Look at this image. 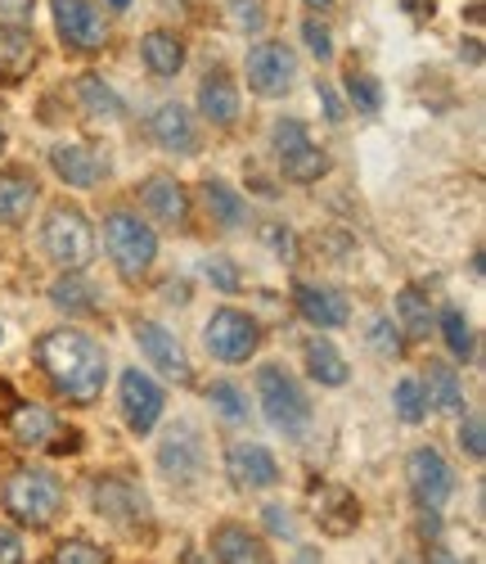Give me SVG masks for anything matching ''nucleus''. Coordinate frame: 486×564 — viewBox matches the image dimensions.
Segmentation results:
<instances>
[{
    "label": "nucleus",
    "instance_id": "obj_1",
    "mask_svg": "<svg viewBox=\"0 0 486 564\" xmlns=\"http://www.w3.org/2000/svg\"><path fill=\"white\" fill-rule=\"evenodd\" d=\"M36 361H41L45 375H51V384H55L68 402H77V406H90L95 398L104 393L109 357H104L100 344H95L90 335H81V330H68V325H64V330L41 335Z\"/></svg>",
    "mask_w": 486,
    "mask_h": 564
},
{
    "label": "nucleus",
    "instance_id": "obj_2",
    "mask_svg": "<svg viewBox=\"0 0 486 564\" xmlns=\"http://www.w3.org/2000/svg\"><path fill=\"white\" fill-rule=\"evenodd\" d=\"M5 510L27 529H51L64 514V484L51 469H14L5 479Z\"/></svg>",
    "mask_w": 486,
    "mask_h": 564
},
{
    "label": "nucleus",
    "instance_id": "obj_3",
    "mask_svg": "<svg viewBox=\"0 0 486 564\" xmlns=\"http://www.w3.org/2000/svg\"><path fill=\"white\" fill-rule=\"evenodd\" d=\"M41 245L59 271H81L95 258V226L77 204H55L41 226Z\"/></svg>",
    "mask_w": 486,
    "mask_h": 564
},
{
    "label": "nucleus",
    "instance_id": "obj_4",
    "mask_svg": "<svg viewBox=\"0 0 486 564\" xmlns=\"http://www.w3.org/2000/svg\"><path fill=\"white\" fill-rule=\"evenodd\" d=\"M257 398H262V415L288 438H302L311 425V398L302 393V384L288 375L284 366H262L257 370Z\"/></svg>",
    "mask_w": 486,
    "mask_h": 564
},
{
    "label": "nucleus",
    "instance_id": "obj_5",
    "mask_svg": "<svg viewBox=\"0 0 486 564\" xmlns=\"http://www.w3.org/2000/svg\"><path fill=\"white\" fill-rule=\"evenodd\" d=\"M104 245H109V258H113V267H118L122 280H140L144 271L154 267V258H158V235H154V226L144 221V217H135V213H126V208L109 213V221H104Z\"/></svg>",
    "mask_w": 486,
    "mask_h": 564
},
{
    "label": "nucleus",
    "instance_id": "obj_6",
    "mask_svg": "<svg viewBox=\"0 0 486 564\" xmlns=\"http://www.w3.org/2000/svg\"><path fill=\"white\" fill-rule=\"evenodd\" d=\"M275 154H279V167L288 181H298V185H311L329 172V154L311 140L307 122L298 118H279L275 122Z\"/></svg>",
    "mask_w": 486,
    "mask_h": 564
},
{
    "label": "nucleus",
    "instance_id": "obj_7",
    "mask_svg": "<svg viewBox=\"0 0 486 564\" xmlns=\"http://www.w3.org/2000/svg\"><path fill=\"white\" fill-rule=\"evenodd\" d=\"M203 339H208V352H212L217 361L239 366V361H248V357L257 352L262 325H257L248 312H239V307H217L212 321H208V330H203Z\"/></svg>",
    "mask_w": 486,
    "mask_h": 564
},
{
    "label": "nucleus",
    "instance_id": "obj_8",
    "mask_svg": "<svg viewBox=\"0 0 486 564\" xmlns=\"http://www.w3.org/2000/svg\"><path fill=\"white\" fill-rule=\"evenodd\" d=\"M90 501H95V510H100L104 520L118 524V529H150V520H154L144 488H135V484L122 479V475L95 479V484H90Z\"/></svg>",
    "mask_w": 486,
    "mask_h": 564
},
{
    "label": "nucleus",
    "instance_id": "obj_9",
    "mask_svg": "<svg viewBox=\"0 0 486 564\" xmlns=\"http://www.w3.org/2000/svg\"><path fill=\"white\" fill-rule=\"evenodd\" d=\"M406 479H410V492H415V501H419L423 514H437V510L451 501V492H455V475H451L446 456L437 452V447H415L410 452Z\"/></svg>",
    "mask_w": 486,
    "mask_h": 564
},
{
    "label": "nucleus",
    "instance_id": "obj_10",
    "mask_svg": "<svg viewBox=\"0 0 486 564\" xmlns=\"http://www.w3.org/2000/svg\"><path fill=\"white\" fill-rule=\"evenodd\" d=\"M243 73H248V86L257 90V96H288L294 90V82H298V59H294V51L288 45H279V41H262V45H253L248 51V64H243Z\"/></svg>",
    "mask_w": 486,
    "mask_h": 564
},
{
    "label": "nucleus",
    "instance_id": "obj_11",
    "mask_svg": "<svg viewBox=\"0 0 486 564\" xmlns=\"http://www.w3.org/2000/svg\"><path fill=\"white\" fill-rule=\"evenodd\" d=\"M118 402H122V420L131 425V434H150L163 420V406H167L158 380H150V375L135 370V366L122 375V398Z\"/></svg>",
    "mask_w": 486,
    "mask_h": 564
},
{
    "label": "nucleus",
    "instance_id": "obj_12",
    "mask_svg": "<svg viewBox=\"0 0 486 564\" xmlns=\"http://www.w3.org/2000/svg\"><path fill=\"white\" fill-rule=\"evenodd\" d=\"M51 14H55V28H59L68 51H100L109 41L104 19L90 0H51Z\"/></svg>",
    "mask_w": 486,
    "mask_h": 564
},
{
    "label": "nucleus",
    "instance_id": "obj_13",
    "mask_svg": "<svg viewBox=\"0 0 486 564\" xmlns=\"http://www.w3.org/2000/svg\"><path fill=\"white\" fill-rule=\"evenodd\" d=\"M135 344H140V352H144V357H150V361L167 375V380H176V384H189V380H194L185 348L176 344V335H172V330H163L158 321H135Z\"/></svg>",
    "mask_w": 486,
    "mask_h": 564
},
{
    "label": "nucleus",
    "instance_id": "obj_14",
    "mask_svg": "<svg viewBox=\"0 0 486 564\" xmlns=\"http://www.w3.org/2000/svg\"><path fill=\"white\" fill-rule=\"evenodd\" d=\"M225 469H230V484L243 488V492H257V488L279 484V460L262 443H230Z\"/></svg>",
    "mask_w": 486,
    "mask_h": 564
},
{
    "label": "nucleus",
    "instance_id": "obj_15",
    "mask_svg": "<svg viewBox=\"0 0 486 564\" xmlns=\"http://www.w3.org/2000/svg\"><path fill=\"white\" fill-rule=\"evenodd\" d=\"M311 514L329 538H347L361 524V501L338 484H320V488H311Z\"/></svg>",
    "mask_w": 486,
    "mask_h": 564
},
{
    "label": "nucleus",
    "instance_id": "obj_16",
    "mask_svg": "<svg viewBox=\"0 0 486 564\" xmlns=\"http://www.w3.org/2000/svg\"><path fill=\"white\" fill-rule=\"evenodd\" d=\"M140 204L163 226H185L189 221V195H185V185L167 172H158V176H150L140 185Z\"/></svg>",
    "mask_w": 486,
    "mask_h": 564
},
{
    "label": "nucleus",
    "instance_id": "obj_17",
    "mask_svg": "<svg viewBox=\"0 0 486 564\" xmlns=\"http://www.w3.org/2000/svg\"><path fill=\"white\" fill-rule=\"evenodd\" d=\"M5 430H10V438H14L19 447L51 452V443H55V434H59V420L45 411V406H36V402H14L10 415H5Z\"/></svg>",
    "mask_w": 486,
    "mask_h": 564
},
{
    "label": "nucleus",
    "instance_id": "obj_18",
    "mask_svg": "<svg viewBox=\"0 0 486 564\" xmlns=\"http://www.w3.org/2000/svg\"><path fill=\"white\" fill-rule=\"evenodd\" d=\"M212 551H217L221 564H275L270 546L248 524H234V520L212 529Z\"/></svg>",
    "mask_w": 486,
    "mask_h": 564
},
{
    "label": "nucleus",
    "instance_id": "obj_19",
    "mask_svg": "<svg viewBox=\"0 0 486 564\" xmlns=\"http://www.w3.org/2000/svg\"><path fill=\"white\" fill-rule=\"evenodd\" d=\"M51 167L73 185V191H90V185H100V176H104L100 154H95L86 140H64V145H55Z\"/></svg>",
    "mask_w": 486,
    "mask_h": 564
},
{
    "label": "nucleus",
    "instance_id": "obj_20",
    "mask_svg": "<svg viewBox=\"0 0 486 564\" xmlns=\"http://www.w3.org/2000/svg\"><path fill=\"white\" fill-rule=\"evenodd\" d=\"M150 131H154L158 145L172 150V154H194V150H199V131H194V118H189V109L176 105V100H167V105L154 109Z\"/></svg>",
    "mask_w": 486,
    "mask_h": 564
},
{
    "label": "nucleus",
    "instance_id": "obj_21",
    "mask_svg": "<svg viewBox=\"0 0 486 564\" xmlns=\"http://www.w3.org/2000/svg\"><path fill=\"white\" fill-rule=\"evenodd\" d=\"M36 64V36L23 23H5L0 28V82L14 86L32 73Z\"/></svg>",
    "mask_w": 486,
    "mask_h": 564
},
{
    "label": "nucleus",
    "instance_id": "obj_22",
    "mask_svg": "<svg viewBox=\"0 0 486 564\" xmlns=\"http://www.w3.org/2000/svg\"><path fill=\"white\" fill-rule=\"evenodd\" d=\"M199 109L212 127H230L239 118V86L225 68H212L203 82H199Z\"/></svg>",
    "mask_w": 486,
    "mask_h": 564
},
{
    "label": "nucleus",
    "instance_id": "obj_23",
    "mask_svg": "<svg viewBox=\"0 0 486 564\" xmlns=\"http://www.w3.org/2000/svg\"><path fill=\"white\" fill-rule=\"evenodd\" d=\"M298 312L302 321L320 325V330H338V325H347V299L343 290H329V285H298Z\"/></svg>",
    "mask_w": 486,
    "mask_h": 564
},
{
    "label": "nucleus",
    "instance_id": "obj_24",
    "mask_svg": "<svg viewBox=\"0 0 486 564\" xmlns=\"http://www.w3.org/2000/svg\"><path fill=\"white\" fill-rule=\"evenodd\" d=\"M32 208H36V181L23 167H5L0 172V221L19 226L32 217Z\"/></svg>",
    "mask_w": 486,
    "mask_h": 564
},
{
    "label": "nucleus",
    "instance_id": "obj_25",
    "mask_svg": "<svg viewBox=\"0 0 486 564\" xmlns=\"http://www.w3.org/2000/svg\"><path fill=\"white\" fill-rule=\"evenodd\" d=\"M158 460H163V475H167V479H176V484L199 479L203 456H199V438H194V430H185V425H180V430H176V434L163 443Z\"/></svg>",
    "mask_w": 486,
    "mask_h": 564
},
{
    "label": "nucleus",
    "instance_id": "obj_26",
    "mask_svg": "<svg viewBox=\"0 0 486 564\" xmlns=\"http://www.w3.org/2000/svg\"><path fill=\"white\" fill-rule=\"evenodd\" d=\"M140 55H144V68H150L154 77H176L185 68V41L167 28H154L150 36H144Z\"/></svg>",
    "mask_w": 486,
    "mask_h": 564
},
{
    "label": "nucleus",
    "instance_id": "obj_27",
    "mask_svg": "<svg viewBox=\"0 0 486 564\" xmlns=\"http://www.w3.org/2000/svg\"><path fill=\"white\" fill-rule=\"evenodd\" d=\"M302 357H307V375L316 384H324V389H338V384H347V361H343V352H338L329 339H320V335H311L307 344H302Z\"/></svg>",
    "mask_w": 486,
    "mask_h": 564
},
{
    "label": "nucleus",
    "instance_id": "obj_28",
    "mask_svg": "<svg viewBox=\"0 0 486 564\" xmlns=\"http://www.w3.org/2000/svg\"><path fill=\"white\" fill-rule=\"evenodd\" d=\"M419 389L428 393V406H437V411H464V384H460L455 366H446V361H428V375Z\"/></svg>",
    "mask_w": 486,
    "mask_h": 564
},
{
    "label": "nucleus",
    "instance_id": "obj_29",
    "mask_svg": "<svg viewBox=\"0 0 486 564\" xmlns=\"http://www.w3.org/2000/svg\"><path fill=\"white\" fill-rule=\"evenodd\" d=\"M203 204H208V213L217 217L221 230H239L243 221H248V204H243L239 191H230L221 176H208L203 181Z\"/></svg>",
    "mask_w": 486,
    "mask_h": 564
},
{
    "label": "nucleus",
    "instance_id": "obj_30",
    "mask_svg": "<svg viewBox=\"0 0 486 564\" xmlns=\"http://www.w3.org/2000/svg\"><path fill=\"white\" fill-rule=\"evenodd\" d=\"M432 321H437V316H432L428 294H423L419 285H410V290L397 294V325L406 330V339H428V330H437Z\"/></svg>",
    "mask_w": 486,
    "mask_h": 564
},
{
    "label": "nucleus",
    "instance_id": "obj_31",
    "mask_svg": "<svg viewBox=\"0 0 486 564\" xmlns=\"http://www.w3.org/2000/svg\"><path fill=\"white\" fill-rule=\"evenodd\" d=\"M51 303L64 307L68 316H86V312L100 307V299H95V285H90V280H81L77 271H64L55 280V285H51Z\"/></svg>",
    "mask_w": 486,
    "mask_h": 564
},
{
    "label": "nucleus",
    "instance_id": "obj_32",
    "mask_svg": "<svg viewBox=\"0 0 486 564\" xmlns=\"http://www.w3.org/2000/svg\"><path fill=\"white\" fill-rule=\"evenodd\" d=\"M77 96H81L86 113H95V118H104V122H118V118H122V100H118L95 73H86V77L77 82Z\"/></svg>",
    "mask_w": 486,
    "mask_h": 564
},
{
    "label": "nucleus",
    "instance_id": "obj_33",
    "mask_svg": "<svg viewBox=\"0 0 486 564\" xmlns=\"http://www.w3.org/2000/svg\"><path fill=\"white\" fill-rule=\"evenodd\" d=\"M437 330H442V339H446V348L460 357V361H473V325H468V316L460 312V307H446L442 316H437Z\"/></svg>",
    "mask_w": 486,
    "mask_h": 564
},
{
    "label": "nucleus",
    "instance_id": "obj_34",
    "mask_svg": "<svg viewBox=\"0 0 486 564\" xmlns=\"http://www.w3.org/2000/svg\"><path fill=\"white\" fill-rule=\"evenodd\" d=\"M347 96H352V105L361 109V113H378L383 109V86L369 77V73H347Z\"/></svg>",
    "mask_w": 486,
    "mask_h": 564
},
{
    "label": "nucleus",
    "instance_id": "obj_35",
    "mask_svg": "<svg viewBox=\"0 0 486 564\" xmlns=\"http://www.w3.org/2000/svg\"><path fill=\"white\" fill-rule=\"evenodd\" d=\"M208 398H212V406H217L225 420H234V425H243V420H248V398H243L234 384L221 380V384L208 389Z\"/></svg>",
    "mask_w": 486,
    "mask_h": 564
},
{
    "label": "nucleus",
    "instance_id": "obj_36",
    "mask_svg": "<svg viewBox=\"0 0 486 564\" xmlns=\"http://www.w3.org/2000/svg\"><path fill=\"white\" fill-rule=\"evenodd\" d=\"M397 415L406 420V425H419V420L428 415V398H423V389H419V380H401L397 384Z\"/></svg>",
    "mask_w": 486,
    "mask_h": 564
},
{
    "label": "nucleus",
    "instance_id": "obj_37",
    "mask_svg": "<svg viewBox=\"0 0 486 564\" xmlns=\"http://www.w3.org/2000/svg\"><path fill=\"white\" fill-rule=\"evenodd\" d=\"M51 564H109V555L95 542H86V538H68V542H59Z\"/></svg>",
    "mask_w": 486,
    "mask_h": 564
},
{
    "label": "nucleus",
    "instance_id": "obj_38",
    "mask_svg": "<svg viewBox=\"0 0 486 564\" xmlns=\"http://www.w3.org/2000/svg\"><path fill=\"white\" fill-rule=\"evenodd\" d=\"M369 339H374V348H383L387 357H401V352H406V339L397 335V325L387 321V316H378V321L369 325Z\"/></svg>",
    "mask_w": 486,
    "mask_h": 564
},
{
    "label": "nucleus",
    "instance_id": "obj_39",
    "mask_svg": "<svg viewBox=\"0 0 486 564\" xmlns=\"http://www.w3.org/2000/svg\"><path fill=\"white\" fill-rule=\"evenodd\" d=\"M302 36H307V51H311L316 59H333V41H329V28H324L320 19H307V23H302Z\"/></svg>",
    "mask_w": 486,
    "mask_h": 564
},
{
    "label": "nucleus",
    "instance_id": "obj_40",
    "mask_svg": "<svg viewBox=\"0 0 486 564\" xmlns=\"http://www.w3.org/2000/svg\"><path fill=\"white\" fill-rule=\"evenodd\" d=\"M460 447L468 452V460H482L486 456V438H482V415H468L460 425Z\"/></svg>",
    "mask_w": 486,
    "mask_h": 564
},
{
    "label": "nucleus",
    "instance_id": "obj_41",
    "mask_svg": "<svg viewBox=\"0 0 486 564\" xmlns=\"http://www.w3.org/2000/svg\"><path fill=\"white\" fill-rule=\"evenodd\" d=\"M23 555H27L23 538H19L14 529H5V524H0V564H23Z\"/></svg>",
    "mask_w": 486,
    "mask_h": 564
},
{
    "label": "nucleus",
    "instance_id": "obj_42",
    "mask_svg": "<svg viewBox=\"0 0 486 564\" xmlns=\"http://www.w3.org/2000/svg\"><path fill=\"white\" fill-rule=\"evenodd\" d=\"M316 90H320V105H324V118H329V122H343V113H347V109H343V100H338V90H333L329 82H316Z\"/></svg>",
    "mask_w": 486,
    "mask_h": 564
},
{
    "label": "nucleus",
    "instance_id": "obj_43",
    "mask_svg": "<svg viewBox=\"0 0 486 564\" xmlns=\"http://www.w3.org/2000/svg\"><path fill=\"white\" fill-rule=\"evenodd\" d=\"M36 10V0H0V19L5 23H27Z\"/></svg>",
    "mask_w": 486,
    "mask_h": 564
},
{
    "label": "nucleus",
    "instance_id": "obj_44",
    "mask_svg": "<svg viewBox=\"0 0 486 564\" xmlns=\"http://www.w3.org/2000/svg\"><path fill=\"white\" fill-rule=\"evenodd\" d=\"M234 23H239V28H248V32H257V28H262L257 0H234Z\"/></svg>",
    "mask_w": 486,
    "mask_h": 564
},
{
    "label": "nucleus",
    "instance_id": "obj_45",
    "mask_svg": "<svg viewBox=\"0 0 486 564\" xmlns=\"http://www.w3.org/2000/svg\"><path fill=\"white\" fill-rule=\"evenodd\" d=\"M208 280H217V285H221L225 294H234V290H239V275H234V267H225V262H208Z\"/></svg>",
    "mask_w": 486,
    "mask_h": 564
},
{
    "label": "nucleus",
    "instance_id": "obj_46",
    "mask_svg": "<svg viewBox=\"0 0 486 564\" xmlns=\"http://www.w3.org/2000/svg\"><path fill=\"white\" fill-rule=\"evenodd\" d=\"M401 10L415 19V23H428L437 14V0H401Z\"/></svg>",
    "mask_w": 486,
    "mask_h": 564
},
{
    "label": "nucleus",
    "instance_id": "obj_47",
    "mask_svg": "<svg viewBox=\"0 0 486 564\" xmlns=\"http://www.w3.org/2000/svg\"><path fill=\"white\" fill-rule=\"evenodd\" d=\"M266 524L275 533H294V520H288V510H279V506H266Z\"/></svg>",
    "mask_w": 486,
    "mask_h": 564
},
{
    "label": "nucleus",
    "instance_id": "obj_48",
    "mask_svg": "<svg viewBox=\"0 0 486 564\" xmlns=\"http://www.w3.org/2000/svg\"><path fill=\"white\" fill-rule=\"evenodd\" d=\"M428 564H460V560H455V555H451V551H442V546H437V551H432V555H428Z\"/></svg>",
    "mask_w": 486,
    "mask_h": 564
},
{
    "label": "nucleus",
    "instance_id": "obj_49",
    "mask_svg": "<svg viewBox=\"0 0 486 564\" xmlns=\"http://www.w3.org/2000/svg\"><path fill=\"white\" fill-rule=\"evenodd\" d=\"M311 10H333V0H307Z\"/></svg>",
    "mask_w": 486,
    "mask_h": 564
},
{
    "label": "nucleus",
    "instance_id": "obj_50",
    "mask_svg": "<svg viewBox=\"0 0 486 564\" xmlns=\"http://www.w3.org/2000/svg\"><path fill=\"white\" fill-rule=\"evenodd\" d=\"M109 6H113V10H126V6H131V0H109Z\"/></svg>",
    "mask_w": 486,
    "mask_h": 564
},
{
    "label": "nucleus",
    "instance_id": "obj_51",
    "mask_svg": "<svg viewBox=\"0 0 486 564\" xmlns=\"http://www.w3.org/2000/svg\"><path fill=\"white\" fill-rule=\"evenodd\" d=\"M0 154H5V131H0Z\"/></svg>",
    "mask_w": 486,
    "mask_h": 564
}]
</instances>
